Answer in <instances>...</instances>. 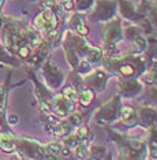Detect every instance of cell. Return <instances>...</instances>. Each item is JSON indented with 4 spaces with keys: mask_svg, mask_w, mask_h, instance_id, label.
<instances>
[{
    "mask_svg": "<svg viewBox=\"0 0 157 160\" xmlns=\"http://www.w3.org/2000/svg\"><path fill=\"white\" fill-rule=\"evenodd\" d=\"M108 136L114 142L118 145L120 158L123 159H145L148 153V144L146 141L141 140V138L127 137L122 134L114 132V130H108Z\"/></svg>",
    "mask_w": 157,
    "mask_h": 160,
    "instance_id": "1",
    "label": "cell"
},
{
    "mask_svg": "<svg viewBox=\"0 0 157 160\" xmlns=\"http://www.w3.org/2000/svg\"><path fill=\"white\" fill-rule=\"evenodd\" d=\"M123 38V29L120 19L115 18L114 21H109L105 26L104 30V48L107 58H114L119 56L118 51V44L122 41Z\"/></svg>",
    "mask_w": 157,
    "mask_h": 160,
    "instance_id": "2",
    "label": "cell"
},
{
    "mask_svg": "<svg viewBox=\"0 0 157 160\" xmlns=\"http://www.w3.org/2000/svg\"><path fill=\"white\" fill-rule=\"evenodd\" d=\"M120 94H116L112 97L109 101H107L104 105L96 111L93 116V121L97 123L98 126H109L112 122H115L119 118L120 108H122V100H120Z\"/></svg>",
    "mask_w": 157,
    "mask_h": 160,
    "instance_id": "3",
    "label": "cell"
},
{
    "mask_svg": "<svg viewBox=\"0 0 157 160\" xmlns=\"http://www.w3.org/2000/svg\"><path fill=\"white\" fill-rule=\"evenodd\" d=\"M59 25H60L59 15L51 8H42L34 17V21H33V28L36 30H38L40 33H42L44 37L47 34L52 33V32L59 30Z\"/></svg>",
    "mask_w": 157,
    "mask_h": 160,
    "instance_id": "4",
    "label": "cell"
},
{
    "mask_svg": "<svg viewBox=\"0 0 157 160\" xmlns=\"http://www.w3.org/2000/svg\"><path fill=\"white\" fill-rule=\"evenodd\" d=\"M15 152L19 159H45V147L34 140L17 138Z\"/></svg>",
    "mask_w": 157,
    "mask_h": 160,
    "instance_id": "5",
    "label": "cell"
},
{
    "mask_svg": "<svg viewBox=\"0 0 157 160\" xmlns=\"http://www.w3.org/2000/svg\"><path fill=\"white\" fill-rule=\"evenodd\" d=\"M118 11V2L116 0H97L94 10L89 15L92 22H108L112 21Z\"/></svg>",
    "mask_w": 157,
    "mask_h": 160,
    "instance_id": "6",
    "label": "cell"
},
{
    "mask_svg": "<svg viewBox=\"0 0 157 160\" xmlns=\"http://www.w3.org/2000/svg\"><path fill=\"white\" fill-rule=\"evenodd\" d=\"M26 71H27L30 79L33 81V83H34V90H36V96H37V99H38L40 110H41V112L48 115L51 112V103H52V99L55 94L52 93V90L47 88V85H42L37 78H34V72H33L30 67H27Z\"/></svg>",
    "mask_w": 157,
    "mask_h": 160,
    "instance_id": "7",
    "label": "cell"
},
{
    "mask_svg": "<svg viewBox=\"0 0 157 160\" xmlns=\"http://www.w3.org/2000/svg\"><path fill=\"white\" fill-rule=\"evenodd\" d=\"M81 125H82V115L78 114V112H71L64 121H59L57 123H55L51 133L56 137H66Z\"/></svg>",
    "mask_w": 157,
    "mask_h": 160,
    "instance_id": "8",
    "label": "cell"
},
{
    "mask_svg": "<svg viewBox=\"0 0 157 160\" xmlns=\"http://www.w3.org/2000/svg\"><path fill=\"white\" fill-rule=\"evenodd\" d=\"M42 74L45 78L47 86L49 89H57L61 86V83L64 81V74L59 67L55 63H52L49 59L44 62L42 64Z\"/></svg>",
    "mask_w": 157,
    "mask_h": 160,
    "instance_id": "9",
    "label": "cell"
},
{
    "mask_svg": "<svg viewBox=\"0 0 157 160\" xmlns=\"http://www.w3.org/2000/svg\"><path fill=\"white\" fill-rule=\"evenodd\" d=\"M74 107H75V101L66 97L63 93H59V94H55L52 99L51 112L55 116H57V118H66L71 112H74Z\"/></svg>",
    "mask_w": 157,
    "mask_h": 160,
    "instance_id": "10",
    "label": "cell"
},
{
    "mask_svg": "<svg viewBox=\"0 0 157 160\" xmlns=\"http://www.w3.org/2000/svg\"><path fill=\"white\" fill-rule=\"evenodd\" d=\"M142 92V83L137 78L120 77L119 78V94L127 99L135 97Z\"/></svg>",
    "mask_w": 157,
    "mask_h": 160,
    "instance_id": "11",
    "label": "cell"
},
{
    "mask_svg": "<svg viewBox=\"0 0 157 160\" xmlns=\"http://www.w3.org/2000/svg\"><path fill=\"white\" fill-rule=\"evenodd\" d=\"M108 81V74L105 70H96L89 77H83V88H90L94 92H103Z\"/></svg>",
    "mask_w": 157,
    "mask_h": 160,
    "instance_id": "12",
    "label": "cell"
},
{
    "mask_svg": "<svg viewBox=\"0 0 157 160\" xmlns=\"http://www.w3.org/2000/svg\"><path fill=\"white\" fill-rule=\"evenodd\" d=\"M118 7H119V11L122 14V17L131 21V22H140V21L146 18L145 14L137 11L134 4L131 2H129V0H118Z\"/></svg>",
    "mask_w": 157,
    "mask_h": 160,
    "instance_id": "13",
    "label": "cell"
},
{
    "mask_svg": "<svg viewBox=\"0 0 157 160\" xmlns=\"http://www.w3.org/2000/svg\"><path fill=\"white\" fill-rule=\"evenodd\" d=\"M138 125L145 129L157 125V110L152 107H141L138 110Z\"/></svg>",
    "mask_w": 157,
    "mask_h": 160,
    "instance_id": "14",
    "label": "cell"
},
{
    "mask_svg": "<svg viewBox=\"0 0 157 160\" xmlns=\"http://www.w3.org/2000/svg\"><path fill=\"white\" fill-rule=\"evenodd\" d=\"M52 47V44L48 41V40H44V42L38 48H36V52L32 53V56L27 59V64L30 67H38L41 63L47 60V55L49 52V48Z\"/></svg>",
    "mask_w": 157,
    "mask_h": 160,
    "instance_id": "15",
    "label": "cell"
},
{
    "mask_svg": "<svg viewBox=\"0 0 157 160\" xmlns=\"http://www.w3.org/2000/svg\"><path fill=\"white\" fill-rule=\"evenodd\" d=\"M119 119H120V123L125 127L138 126V112L133 107H129V105L120 108Z\"/></svg>",
    "mask_w": 157,
    "mask_h": 160,
    "instance_id": "16",
    "label": "cell"
},
{
    "mask_svg": "<svg viewBox=\"0 0 157 160\" xmlns=\"http://www.w3.org/2000/svg\"><path fill=\"white\" fill-rule=\"evenodd\" d=\"M70 29H71L72 33L83 36V37L89 34V28H87V25L85 22L83 14L75 12L74 15L71 17V19H70Z\"/></svg>",
    "mask_w": 157,
    "mask_h": 160,
    "instance_id": "17",
    "label": "cell"
},
{
    "mask_svg": "<svg viewBox=\"0 0 157 160\" xmlns=\"http://www.w3.org/2000/svg\"><path fill=\"white\" fill-rule=\"evenodd\" d=\"M148 152L150 159H157V125L148 129Z\"/></svg>",
    "mask_w": 157,
    "mask_h": 160,
    "instance_id": "18",
    "label": "cell"
},
{
    "mask_svg": "<svg viewBox=\"0 0 157 160\" xmlns=\"http://www.w3.org/2000/svg\"><path fill=\"white\" fill-rule=\"evenodd\" d=\"M142 82L148 86H156L157 85V63H153L141 74Z\"/></svg>",
    "mask_w": 157,
    "mask_h": 160,
    "instance_id": "19",
    "label": "cell"
},
{
    "mask_svg": "<svg viewBox=\"0 0 157 160\" xmlns=\"http://www.w3.org/2000/svg\"><path fill=\"white\" fill-rule=\"evenodd\" d=\"M0 148L7 153H11V152L15 151V140H14L12 134L7 132L0 133Z\"/></svg>",
    "mask_w": 157,
    "mask_h": 160,
    "instance_id": "20",
    "label": "cell"
},
{
    "mask_svg": "<svg viewBox=\"0 0 157 160\" xmlns=\"http://www.w3.org/2000/svg\"><path fill=\"white\" fill-rule=\"evenodd\" d=\"M0 62H3L4 64H12L15 67H18L21 64L19 59L14 56V52H11L10 49H7L2 44H0Z\"/></svg>",
    "mask_w": 157,
    "mask_h": 160,
    "instance_id": "21",
    "label": "cell"
},
{
    "mask_svg": "<svg viewBox=\"0 0 157 160\" xmlns=\"http://www.w3.org/2000/svg\"><path fill=\"white\" fill-rule=\"evenodd\" d=\"M64 148V144L53 141L45 145V159H57L60 158L61 149Z\"/></svg>",
    "mask_w": 157,
    "mask_h": 160,
    "instance_id": "22",
    "label": "cell"
},
{
    "mask_svg": "<svg viewBox=\"0 0 157 160\" xmlns=\"http://www.w3.org/2000/svg\"><path fill=\"white\" fill-rule=\"evenodd\" d=\"M94 97H96V93H94L93 89L90 88H85L81 90V93H79V104L82 105V107H89L90 104L94 101Z\"/></svg>",
    "mask_w": 157,
    "mask_h": 160,
    "instance_id": "23",
    "label": "cell"
},
{
    "mask_svg": "<svg viewBox=\"0 0 157 160\" xmlns=\"http://www.w3.org/2000/svg\"><path fill=\"white\" fill-rule=\"evenodd\" d=\"M142 6H145L146 7V10H148V19L150 21V23H152V26L157 29V2L155 3H149L146 2V0H142Z\"/></svg>",
    "mask_w": 157,
    "mask_h": 160,
    "instance_id": "24",
    "label": "cell"
},
{
    "mask_svg": "<svg viewBox=\"0 0 157 160\" xmlns=\"http://www.w3.org/2000/svg\"><path fill=\"white\" fill-rule=\"evenodd\" d=\"M90 140H83L75 147V156L78 159H87L90 158Z\"/></svg>",
    "mask_w": 157,
    "mask_h": 160,
    "instance_id": "25",
    "label": "cell"
},
{
    "mask_svg": "<svg viewBox=\"0 0 157 160\" xmlns=\"http://www.w3.org/2000/svg\"><path fill=\"white\" fill-rule=\"evenodd\" d=\"M107 148L101 147V145H92L90 147V159L98 160V159H105L107 158Z\"/></svg>",
    "mask_w": 157,
    "mask_h": 160,
    "instance_id": "26",
    "label": "cell"
},
{
    "mask_svg": "<svg viewBox=\"0 0 157 160\" xmlns=\"http://www.w3.org/2000/svg\"><path fill=\"white\" fill-rule=\"evenodd\" d=\"M103 58H104L103 51H101L100 48H97V47H93V48L90 49V52L86 55L85 59L89 62V63H92V64H97L98 62H101Z\"/></svg>",
    "mask_w": 157,
    "mask_h": 160,
    "instance_id": "27",
    "label": "cell"
},
{
    "mask_svg": "<svg viewBox=\"0 0 157 160\" xmlns=\"http://www.w3.org/2000/svg\"><path fill=\"white\" fill-rule=\"evenodd\" d=\"M92 70H93V64L92 63H89L86 59H83V60H81L79 62V64L76 66V68H75V72L76 74H79L81 77H85V75H87V74H90L92 72Z\"/></svg>",
    "mask_w": 157,
    "mask_h": 160,
    "instance_id": "28",
    "label": "cell"
},
{
    "mask_svg": "<svg viewBox=\"0 0 157 160\" xmlns=\"http://www.w3.org/2000/svg\"><path fill=\"white\" fill-rule=\"evenodd\" d=\"M125 36H126L127 40H130V41L133 42L137 37L142 36V29L140 26H129L125 30Z\"/></svg>",
    "mask_w": 157,
    "mask_h": 160,
    "instance_id": "29",
    "label": "cell"
},
{
    "mask_svg": "<svg viewBox=\"0 0 157 160\" xmlns=\"http://www.w3.org/2000/svg\"><path fill=\"white\" fill-rule=\"evenodd\" d=\"M74 133H75V136L78 137L81 141H83V140H90V138H92V134H90V132H89V127H87L86 125L78 126L74 130Z\"/></svg>",
    "mask_w": 157,
    "mask_h": 160,
    "instance_id": "30",
    "label": "cell"
},
{
    "mask_svg": "<svg viewBox=\"0 0 157 160\" xmlns=\"http://www.w3.org/2000/svg\"><path fill=\"white\" fill-rule=\"evenodd\" d=\"M61 93H63L66 97L71 99L72 101H78V99H79L78 89H76L75 86H72V85H67V86H64L63 90H61Z\"/></svg>",
    "mask_w": 157,
    "mask_h": 160,
    "instance_id": "31",
    "label": "cell"
},
{
    "mask_svg": "<svg viewBox=\"0 0 157 160\" xmlns=\"http://www.w3.org/2000/svg\"><path fill=\"white\" fill-rule=\"evenodd\" d=\"M32 47L30 45H22V47H18V48H15V51L14 52H17V55L22 58V59H29V58L32 56Z\"/></svg>",
    "mask_w": 157,
    "mask_h": 160,
    "instance_id": "32",
    "label": "cell"
},
{
    "mask_svg": "<svg viewBox=\"0 0 157 160\" xmlns=\"http://www.w3.org/2000/svg\"><path fill=\"white\" fill-rule=\"evenodd\" d=\"M63 142H64V147H68V148L71 149V148H75L76 145H78L79 142H81V140H79V138L75 136V133L72 132V133H70L67 137L64 138V141H63Z\"/></svg>",
    "mask_w": 157,
    "mask_h": 160,
    "instance_id": "33",
    "label": "cell"
},
{
    "mask_svg": "<svg viewBox=\"0 0 157 160\" xmlns=\"http://www.w3.org/2000/svg\"><path fill=\"white\" fill-rule=\"evenodd\" d=\"M93 3L94 0H75V8L78 10V12H83L86 10H89L93 6Z\"/></svg>",
    "mask_w": 157,
    "mask_h": 160,
    "instance_id": "34",
    "label": "cell"
},
{
    "mask_svg": "<svg viewBox=\"0 0 157 160\" xmlns=\"http://www.w3.org/2000/svg\"><path fill=\"white\" fill-rule=\"evenodd\" d=\"M59 3H60V6H61V8H63V11L64 12H68V11H72L74 10V0H59Z\"/></svg>",
    "mask_w": 157,
    "mask_h": 160,
    "instance_id": "35",
    "label": "cell"
},
{
    "mask_svg": "<svg viewBox=\"0 0 157 160\" xmlns=\"http://www.w3.org/2000/svg\"><path fill=\"white\" fill-rule=\"evenodd\" d=\"M146 93H148L149 99H150L153 103L157 104V85L156 86H149L148 90H146Z\"/></svg>",
    "mask_w": 157,
    "mask_h": 160,
    "instance_id": "36",
    "label": "cell"
},
{
    "mask_svg": "<svg viewBox=\"0 0 157 160\" xmlns=\"http://www.w3.org/2000/svg\"><path fill=\"white\" fill-rule=\"evenodd\" d=\"M6 86H3V85H0V105H3L4 104V101H6Z\"/></svg>",
    "mask_w": 157,
    "mask_h": 160,
    "instance_id": "37",
    "label": "cell"
},
{
    "mask_svg": "<svg viewBox=\"0 0 157 160\" xmlns=\"http://www.w3.org/2000/svg\"><path fill=\"white\" fill-rule=\"evenodd\" d=\"M8 123L10 125H17L18 123V116L17 115H10L8 116Z\"/></svg>",
    "mask_w": 157,
    "mask_h": 160,
    "instance_id": "38",
    "label": "cell"
},
{
    "mask_svg": "<svg viewBox=\"0 0 157 160\" xmlns=\"http://www.w3.org/2000/svg\"><path fill=\"white\" fill-rule=\"evenodd\" d=\"M2 26H3V21H2V18H0V29H2Z\"/></svg>",
    "mask_w": 157,
    "mask_h": 160,
    "instance_id": "39",
    "label": "cell"
},
{
    "mask_svg": "<svg viewBox=\"0 0 157 160\" xmlns=\"http://www.w3.org/2000/svg\"><path fill=\"white\" fill-rule=\"evenodd\" d=\"M156 38H157V32H156Z\"/></svg>",
    "mask_w": 157,
    "mask_h": 160,
    "instance_id": "40",
    "label": "cell"
}]
</instances>
